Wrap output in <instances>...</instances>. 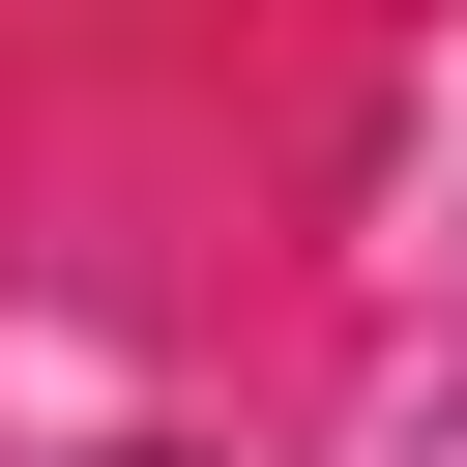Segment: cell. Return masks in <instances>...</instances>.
Masks as SVG:
<instances>
[{
    "mask_svg": "<svg viewBox=\"0 0 467 467\" xmlns=\"http://www.w3.org/2000/svg\"><path fill=\"white\" fill-rule=\"evenodd\" d=\"M117 467H175V438H117Z\"/></svg>",
    "mask_w": 467,
    "mask_h": 467,
    "instance_id": "6da1fadb",
    "label": "cell"
}]
</instances>
